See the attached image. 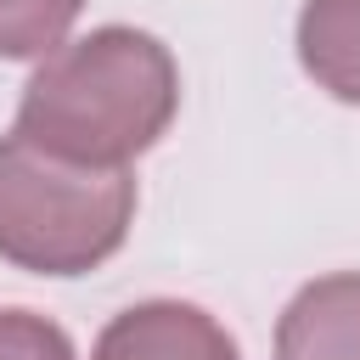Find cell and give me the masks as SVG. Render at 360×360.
Wrapping results in <instances>:
<instances>
[{
	"mask_svg": "<svg viewBox=\"0 0 360 360\" xmlns=\"http://www.w3.org/2000/svg\"><path fill=\"white\" fill-rule=\"evenodd\" d=\"M180 112V68L146 28H90L51 51L17 101V135L84 169H129Z\"/></svg>",
	"mask_w": 360,
	"mask_h": 360,
	"instance_id": "obj_1",
	"label": "cell"
},
{
	"mask_svg": "<svg viewBox=\"0 0 360 360\" xmlns=\"http://www.w3.org/2000/svg\"><path fill=\"white\" fill-rule=\"evenodd\" d=\"M135 219L129 169H84L0 135V259L28 276H84L107 264Z\"/></svg>",
	"mask_w": 360,
	"mask_h": 360,
	"instance_id": "obj_2",
	"label": "cell"
},
{
	"mask_svg": "<svg viewBox=\"0 0 360 360\" xmlns=\"http://www.w3.org/2000/svg\"><path fill=\"white\" fill-rule=\"evenodd\" d=\"M90 360H242V354L236 338L208 309L180 298H146L101 326Z\"/></svg>",
	"mask_w": 360,
	"mask_h": 360,
	"instance_id": "obj_3",
	"label": "cell"
},
{
	"mask_svg": "<svg viewBox=\"0 0 360 360\" xmlns=\"http://www.w3.org/2000/svg\"><path fill=\"white\" fill-rule=\"evenodd\" d=\"M276 360H360V270L315 276L276 321Z\"/></svg>",
	"mask_w": 360,
	"mask_h": 360,
	"instance_id": "obj_4",
	"label": "cell"
},
{
	"mask_svg": "<svg viewBox=\"0 0 360 360\" xmlns=\"http://www.w3.org/2000/svg\"><path fill=\"white\" fill-rule=\"evenodd\" d=\"M298 62L326 96L360 107V0H304Z\"/></svg>",
	"mask_w": 360,
	"mask_h": 360,
	"instance_id": "obj_5",
	"label": "cell"
},
{
	"mask_svg": "<svg viewBox=\"0 0 360 360\" xmlns=\"http://www.w3.org/2000/svg\"><path fill=\"white\" fill-rule=\"evenodd\" d=\"M84 0H0V56L11 62H45L68 45V28L79 22Z\"/></svg>",
	"mask_w": 360,
	"mask_h": 360,
	"instance_id": "obj_6",
	"label": "cell"
},
{
	"mask_svg": "<svg viewBox=\"0 0 360 360\" xmlns=\"http://www.w3.org/2000/svg\"><path fill=\"white\" fill-rule=\"evenodd\" d=\"M0 360H79L73 338L39 309H0Z\"/></svg>",
	"mask_w": 360,
	"mask_h": 360,
	"instance_id": "obj_7",
	"label": "cell"
}]
</instances>
